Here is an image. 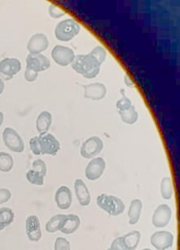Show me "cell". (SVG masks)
<instances>
[{
	"label": "cell",
	"mask_w": 180,
	"mask_h": 250,
	"mask_svg": "<svg viewBox=\"0 0 180 250\" xmlns=\"http://www.w3.org/2000/svg\"><path fill=\"white\" fill-rule=\"evenodd\" d=\"M142 250H151L150 249H143Z\"/></svg>",
	"instance_id": "8d00e7d4"
},
{
	"label": "cell",
	"mask_w": 180,
	"mask_h": 250,
	"mask_svg": "<svg viewBox=\"0 0 180 250\" xmlns=\"http://www.w3.org/2000/svg\"><path fill=\"white\" fill-rule=\"evenodd\" d=\"M81 225V220L75 214L66 216L61 231L66 234H71L77 231Z\"/></svg>",
	"instance_id": "ac0fdd59"
},
{
	"label": "cell",
	"mask_w": 180,
	"mask_h": 250,
	"mask_svg": "<svg viewBox=\"0 0 180 250\" xmlns=\"http://www.w3.org/2000/svg\"><path fill=\"white\" fill-rule=\"evenodd\" d=\"M49 12L51 16L55 18L61 17L66 14L64 10L55 5L50 6Z\"/></svg>",
	"instance_id": "4dcf8cb0"
},
{
	"label": "cell",
	"mask_w": 180,
	"mask_h": 250,
	"mask_svg": "<svg viewBox=\"0 0 180 250\" xmlns=\"http://www.w3.org/2000/svg\"><path fill=\"white\" fill-rule=\"evenodd\" d=\"M26 179L32 184L37 186H43L44 184V177L36 171L31 169L28 171L26 175Z\"/></svg>",
	"instance_id": "4316f807"
},
{
	"label": "cell",
	"mask_w": 180,
	"mask_h": 250,
	"mask_svg": "<svg viewBox=\"0 0 180 250\" xmlns=\"http://www.w3.org/2000/svg\"><path fill=\"white\" fill-rule=\"evenodd\" d=\"M4 120V115L2 112L0 111V127L3 124Z\"/></svg>",
	"instance_id": "d590c367"
},
{
	"label": "cell",
	"mask_w": 180,
	"mask_h": 250,
	"mask_svg": "<svg viewBox=\"0 0 180 250\" xmlns=\"http://www.w3.org/2000/svg\"><path fill=\"white\" fill-rule=\"evenodd\" d=\"M104 144L102 140L98 137L93 136L83 143L81 153L85 159H90L101 153Z\"/></svg>",
	"instance_id": "52a82bcc"
},
{
	"label": "cell",
	"mask_w": 180,
	"mask_h": 250,
	"mask_svg": "<svg viewBox=\"0 0 180 250\" xmlns=\"http://www.w3.org/2000/svg\"><path fill=\"white\" fill-rule=\"evenodd\" d=\"M79 25L72 19H67L60 22L55 29V35L59 41L69 42L79 32Z\"/></svg>",
	"instance_id": "5b68a950"
},
{
	"label": "cell",
	"mask_w": 180,
	"mask_h": 250,
	"mask_svg": "<svg viewBox=\"0 0 180 250\" xmlns=\"http://www.w3.org/2000/svg\"><path fill=\"white\" fill-rule=\"evenodd\" d=\"M75 189L78 202L82 206H88L91 200L90 193L86 184L81 179L76 180Z\"/></svg>",
	"instance_id": "e0dca14e"
},
{
	"label": "cell",
	"mask_w": 180,
	"mask_h": 250,
	"mask_svg": "<svg viewBox=\"0 0 180 250\" xmlns=\"http://www.w3.org/2000/svg\"><path fill=\"white\" fill-rule=\"evenodd\" d=\"M118 114L122 121L128 124H135L138 119V113L134 106H132L128 110L118 111Z\"/></svg>",
	"instance_id": "cb8c5ba5"
},
{
	"label": "cell",
	"mask_w": 180,
	"mask_h": 250,
	"mask_svg": "<svg viewBox=\"0 0 180 250\" xmlns=\"http://www.w3.org/2000/svg\"><path fill=\"white\" fill-rule=\"evenodd\" d=\"M66 216L64 214H57L52 216L46 224V231L51 233L61 231Z\"/></svg>",
	"instance_id": "7402d4cb"
},
{
	"label": "cell",
	"mask_w": 180,
	"mask_h": 250,
	"mask_svg": "<svg viewBox=\"0 0 180 250\" xmlns=\"http://www.w3.org/2000/svg\"><path fill=\"white\" fill-rule=\"evenodd\" d=\"M52 123V115L48 111H43L37 118L36 126L40 134L47 133Z\"/></svg>",
	"instance_id": "d6986e66"
},
{
	"label": "cell",
	"mask_w": 180,
	"mask_h": 250,
	"mask_svg": "<svg viewBox=\"0 0 180 250\" xmlns=\"http://www.w3.org/2000/svg\"><path fill=\"white\" fill-rule=\"evenodd\" d=\"M123 97L118 101L116 103V107L118 111H124L129 109L132 106L131 101L125 96V91L123 89L121 90Z\"/></svg>",
	"instance_id": "83f0119b"
},
{
	"label": "cell",
	"mask_w": 180,
	"mask_h": 250,
	"mask_svg": "<svg viewBox=\"0 0 180 250\" xmlns=\"http://www.w3.org/2000/svg\"><path fill=\"white\" fill-rule=\"evenodd\" d=\"M25 229L26 235L30 241L38 242L42 239L41 223L36 215H31L26 220Z\"/></svg>",
	"instance_id": "4fadbf2b"
},
{
	"label": "cell",
	"mask_w": 180,
	"mask_h": 250,
	"mask_svg": "<svg viewBox=\"0 0 180 250\" xmlns=\"http://www.w3.org/2000/svg\"><path fill=\"white\" fill-rule=\"evenodd\" d=\"M3 140L6 147L15 153H22L24 145L21 136L11 128H6L3 132Z\"/></svg>",
	"instance_id": "8992f818"
},
{
	"label": "cell",
	"mask_w": 180,
	"mask_h": 250,
	"mask_svg": "<svg viewBox=\"0 0 180 250\" xmlns=\"http://www.w3.org/2000/svg\"><path fill=\"white\" fill-rule=\"evenodd\" d=\"M55 250H71L69 242L63 237H59L55 243Z\"/></svg>",
	"instance_id": "f1b7e54d"
},
{
	"label": "cell",
	"mask_w": 180,
	"mask_h": 250,
	"mask_svg": "<svg viewBox=\"0 0 180 250\" xmlns=\"http://www.w3.org/2000/svg\"><path fill=\"white\" fill-rule=\"evenodd\" d=\"M51 56L55 62L62 66H67L75 57L71 49L62 45H56L52 50Z\"/></svg>",
	"instance_id": "9c48e42d"
},
{
	"label": "cell",
	"mask_w": 180,
	"mask_h": 250,
	"mask_svg": "<svg viewBox=\"0 0 180 250\" xmlns=\"http://www.w3.org/2000/svg\"><path fill=\"white\" fill-rule=\"evenodd\" d=\"M72 200V193L68 187L63 186L58 189L55 195V201L60 209H68L71 205Z\"/></svg>",
	"instance_id": "9a60e30c"
},
{
	"label": "cell",
	"mask_w": 180,
	"mask_h": 250,
	"mask_svg": "<svg viewBox=\"0 0 180 250\" xmlns=\"http://www.w3.org/2000/svg\"><path fill=\"white\" fill-rule=\"evenodd\" d=\"M161 192L163 199L170 200L173 195V188L171 180L169 177H164L161 185Z\"/></svg>",
	"instance_id": "484cf974"
},
{
	"label": "cell",
	"mask_w": 180,
	"mask_h": 250,
	"mask_svg": "<svg viewBox=\"0 0 180 250\" xmlns=\"http://www.w3.org/2000/svg\"><path fill=\"white\" fill-rule=\"evenodd\" d=\"M108 250H112L111 248L109 249Z\"/></svg>",
	"instance_id": "74e56055"
},
{
	"label": "cell",
	"mask_w": 180,
	"mask_h": 250,
	"mask_svg": "<svg viewBox=\"0 0 180 250\" xmlns=\"http://www.w3.org/2000/svg\"><path fill=\"white\" fill-rule=\"evenodd\" d=\"M11 197V193L9 189L0 188V205L8 202Z\"/></svg>",
	"instance_id": "1f68e13d"
},
{
	"label": "cell",
	"mask_w": 180,
	"mask_h": 250,
	"mask_svg": "<svg viewBox=\"0 0 180 250\" xmlns=\"http://www.w3.org/2000/svg\"><path fill=\"white\" fill-rule=\"evenodd\" d=\"M21 63L15 58H6L0 62V76L10 80L21 70Z\"/></svg>",
	"instance_id": "ba28073f"
},
{
	"label": "cell",
	"mask_w": 180,
	"mask_h": 250,
	"mask_svg": "<svg viewBox=\"0 0 180 250\" xmlns=\"http://www.w3.org/2000/svg\"><path fill=\"white\" fill-rule=\"evenodd\" d=\"M110 248L112 250H127L124 245L122 236L113 241Z\"/></svg>",
	"instance_id": "d6a6232c"
},
{
	"label": "cell",
	"mask_w": 180,
	"mask_h": 250,
	"mask_svg": "<svg viewBox=\"0 0 180 250\" xmlns=\"http://www.w3.org/2000/svg\"><path fill=\"white\" fill-rule=\"evenodd\" d=\"M14 165L12 157L5 152H0V170L3 172H8Z\"/></svg>",
	"instance_id": "d4e9b609"
},
{
	"label": "cell",
	"mask_w": 180,
	"mask_h": 250,
	"mask_svg": "<svg viewBox=\"0 0 180 250\" xmlns=\"http://www.w3.org/2000/svg\"><path fill=\"white\" fill-rule=\"evenodd\" d=\"M29 144L32 153L36 155L48 154L55 156L61 149L56 138L49 133L32 138Z\"/></svg>",
	"instance_id": "7a4b0ae2"
},
{
	"label": "cell",
	"mask_w": 180,
	"mask_h": 250,
	"mask_svg": "<svg viewBox=\"0 0 180 250\" xmlns=\"http://www.w3.org/2000/svg\"><path fill=\"white\" fill-rule=\"evenodd\" d=\"M141 233L138 231H133L122 236L124 245L127 250H135L137 247L140 240Z\"/></svg>",
	"instance_id": "44dd1931"
},
{
	"label": "cell",
	"mask_w": 180,
	"mask_h": 250,
	"mask_svg": "<svg viewBox=\"0 0 180 250\" xmlns=\"http://www.w3.org/2000/svg\"><path fill=\"white\" fill-rule=\"evenodd\" d=\"M125 83L128 87L133 86L135 85L134 83L133 82L131 78L128 75L125 76Z\"/></svg>",
	"instance_id": "836d02e7"
},
{
	"label": "cell",
	"mask_w": 180,
	"mask_h": 250,
	"mask_svg": "<svg viewBox=\"0 0 180 250\" xmlns=\"http://www.w3.org/2000/svg\"><path fill=\"white\" fill-rule=\"evenodd\" d=\"M142 207V203L139 200L135 199L132 201L128 211L129 223L131 225H135L138 222Z\"/></svg>",
	"instance_id": "ffe728a7"
},
{
	"label": "cell",
	"mask_w": 180,
	"mask_h": 250,
	"mask_svg": "<svg viewBox=\"0 0 180 250\" xmlns=\"http://www.w3.org/2000/svg\"><path fill=\"white\" fill-rule=\"evenodd\" d=\"M98 206L112 216H117L123 213L125 206L118 197L102 194L97 198Z\"/></svg>",
	"instance_id": "277c9868"
},
{
	"label": "cell",
	"mask_w": 180,
	"mask_h": 250,
	"mask_svg": "<svg viewBox=\"0 0 180 250\" xmlns=\"http://www.w3.org/2000/svg\"><path fill=\"white\" fill-rule=\"evenodd\" d=\"M4 88V83L0 79V95H1L3 91Z\"/></svg>",
	"instance_id": "e575fe53"
},
{
	"label": "cell",
	"mask_w": 180,
	"mask_h": 250,
	"mask_svg": "<svg viewBox=\"0 0 180 250\" xmlns=\"http://www.w3.org/2000/svg\"><path fill=\"white\" fill-rule=\"evenodd\" d=\"M14 219L15 213L12 209L6 207L0 208V231L11 225Z\"/></svg>",
	"instance_id": "603a6c76"
},
{
	"label": "cell",
	"mask_w": 180,
	"mask_h": 250,
	"mask_svg": "<svg viewBox=\"0 0 180 250\" xmlns=\"http://www.w3.org/2000/svg\"><path fill=\"white\" fill-rule=\"evenodd\" d=\"M102 63L90 52L88 55L76 56L71 62V67L77 73L85 78L92 79L98 75Z\"/></svg>",
	"instance_id": "6da1fadb"
},
{
	"label": "cell",
	"mask_w": 180,
	"mask_h": 250,
	"mask_svg": "<svg viewBox=\"0 0 180 250\" xmlns=\"http://www.w3.org/2000/svg\"><path fill=\"white\" fill-rule=\"evenodd\" d=\"M47 38L43 34L33 36L29 41L27 48L31 54H38L48 48Z\"/></svg>",
	"instance_id": "2e32d148"
},
{
	"label": "cell",
	"mask_w": 180,
	"mask_h": 250,
	"mask_svg": "<svg viewBox=\"0 0 180 250\" xmlns=\"http://www.w3.org/2000/svg\"><path fill=\"white\" fill-rule=\"evenodd\" d=\"M150 241L151 245L158 250H165L173 246L174 236L168 231H158L152 234Z\"/></svg>",
	"instance_id": "30bf717a"
},
{
	"label": "cell",
	"mask_w": 180,
	"mask_h": 250,
	"mask_svg": "<svg viewBox=\"0 0 180 250\" xmlns=\"http://www.w3.org/2000/svg\"><path fill=\"white\" fill-rule=\"evenodd\" d=\"M33 170L41 173L45 177L46 173V167L45 163L42 160L39 159L33 162L32 164Z\"/></svg>",
	"instance_id": "f546056e"
},
{
	"label": "cell",
	"mask_w": 180,
	"mask_h": 250,
	"mask_svg": "<svg viewBox=\"0 0 180 250\" xmlns=\"http://www.w3.org/2000/svg\"><path fill=\"white\" fill-rule=\"evenodd\" d=\"M172 217L171 208L166 205L159 206L152 217V223L157 228L165 227L169 223Z\"/></svg>",
	"instance_id": "8fae6325"
},
{
	"label": "cell",
	"mask_w": 180,
	"mask_h": 250,
	"mask_svg": "<svg viewBox=\"0 0 180 250\" xmlns=\"http://www.w3.org/2000/svg\"><path fill=\"white\" fill-rule=\"evenodd\" d=\"M26 69L24 77L28 82L35 81L38 75V72L44 71L50 67L49 59L41 54H30L26 58Z\"/></svg>",
	"instance_id": "3957f363"
},
{
	"label": "cell",
	"mask_w": 180,
	"mask_h": 250,
	"mask_svg": "<svg viewBox=\"0 0 180 250\" xmlns=\"http://www.w3.org/2000/svg\"><path fill=\"white\" fill-rule=\"evenodd\" d=\"M85 97L92 100H101L106 96L107 89L105 85L101 83H94L84 85Z\"/></svg>",
	"instance_id": "5bb4252c"
},
{
	"label": "cell",
	"mask_w": 180,
	"mask_h": 250,
	"mask_svg": "<svg viewBox=\"0 0 180 250\" xmlns=\"http://www.w3.org/2000/svg\"><path fill=\"white\" fill-rule=\"evenodd\" d=\"M106 167V163L102 158L98 157L91 160L87 166L85 175L89 180L95 181L103 175Z\"/></svg>",
	"instance_id": "7c38bea8"
}]
</instances>
